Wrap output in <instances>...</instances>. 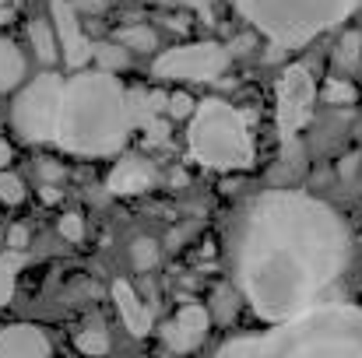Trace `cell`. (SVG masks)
I'll return each instance as SVG.
<instances>
[{
    "label": "cell",
    "mask_w": 362,
    "mask_h": 358,
    "mask_svg": "<svg viewBox=\"0 0 362 358\" xmlns=\"http://www.w3.org/2000/svg\"><path fill=\"white\" fill-rule=\"evenodd\" d=\"M349 263V232L324 204L296 190L253 201L240 242V285L260 320L285 323L334 285Z\"/></svg>",
    "instance_id": "cell-1"
},
{
    "label": "cell",
    "mask_w": 362,
    "mask_h": 358,
    "mask_svg": "<svg viewBox=\"0 0 362 358\" xmlns=\"http://www.w3.org/2000/svg\"><path fill=\"white\" fill-rule=\"evenodd\" d=\"M137 126L130 92L110 71H78L64 85L57 144L74 155H113Z\"/></svg>",
    "instance_id": "cell-2"
},
{
    "label": "cell",
    "mask_w": 362,
    "mask_h": 358,
    "mask_svg": "<svg viewBox=\"0 0 362 358\" xmlns=\"http://www.w3.org/2000/svg\"><path fill=\"white\" fill-rule=\"evenodd\" d=\"M215 358H362L359 306H310L260 338H236Z\"/></svg>",
    "instance_id": "cell-3"
},
{
    "label": "cell",
    "mask_w": 362,
    "mask_h": 358,
    "mask_svg": "<svg viewBox=\"0 0 362 358\" xmlns=\"http://www.w3.org/2000/svg\"><path fill=\"white\" fill-rule=\"evenodd\" d=\"M240 14L278 46H303L341 25L359 0H236Z\"/></svg>",
    "instance_id": "cell-4"
},
{
    "label": "cell",
    "mask_w": 362,
    "mask_h": 358,
    "mask_svg": "<svg viewBox=\"0 0 362 358\" xmlns=\"http://www.w3.org/2000/svg\"><path fill=\"white\" fill-rule=\"evenodd\" d=\"M190 155L208 169H246L253 162L250 126L236 106L204 99L190 119Z\"/></svg>",
    "instance_id": "cell-5"
},
{
    "label": "cell",
    "mask_w": 362,
    "mask_h": 358,
    "mask_svg": "<svg viewBox=\"0 0 362 358\" xmlns=\"http://www.w3.org/2000/svg\"><path fill=\"white\" fill-rule=\"evenodd\" d=\"M64 85L57 74H39L35 81H28L21 88V95L14 99L11 123L18 130L21 141L39 144V141H57V126H60V102H64Z\"/></svg>",
    "instance_id": "cell-6"
},
{
    "label": "cell",
    "mask_w": 362,
    "mask_h": 358,
    "mask_svg": "<svg viewBox=\"0 0 362 358\" xmlns=\"http://www.w3.org/2000/svg\"><path fill=\"white\" fill-rule=\"evenodd\" d=\"M229 67V49L222 42H190L165 49L155 60V78L165 81H211Z\"/></svg>",
    "instance_id": "cell-7"
},
{
    "label": "cell",
    "mask_w": 362,
    "mask_h": 358,
    "mask_svg": "<svg viewBox=\"0 0 362 358\" xmlns=\"http://www.w3.org/2000/svg\"><path fill=\"white\" fill-rule=\"evenodd\" d=\"M313 99H317V88H313L310 71L303 64L288 67L278 81V130H281V137H296L310 123Z\"/></svg>",
    "instance_id": "cell-8"
},
{
    "label": "cell",
    "mask_w": 362,
    "mask_h": 358,
    "mask_svg": "<svg viewBox=\"0 0 362 358\" xmlns=\"http://www.w3.org/2000/svg\"><path fill=\"white\" fill-rule=\"evenodd\" d=\"M49 21L57 28V42H60V53H64V64L71 71H81L92 56H95V46L85 39L81 32V21H78V7L71 0H53L49 4Z\"/></svg>",
    "instance_id": "cell-9"
},
{
    "label": "cell",
    "mask_w": 362,
    "mask_h": 358,
    "mask_svg": "<svg viewBox=\"0 0 362 358\" xmlns=\"http://www.w3.org/2000/svg\"><path fill=\"white\" fill-rule=\"evenodd\" d=\"M208 323H211V316L204 306H183L176 313V320H169V327H165V345L173 352H194L204 341Z\"/></svg>",
    "instance_id": "cell-10"
},
{
    "label": "cell",
    "mask_w": 362,
    "mask_h": 358,
    "mask_svg": "<svg viewBox=\"0 0 362 358\" xmlns=\"http://www.w3.org/2000/svg\"><path fill=\"white\" fill-rule=\"evenodd\" d=\"M0 358H49V341L32 323H14L0 330Z\"/></svg>",
    "instance_id": "cell-11"
},
{
    "label": "cell",
    "mask_w": 362,
    "mask_h": 358,
    "mask_svg": "<svg viewBox=\"0 0 362 358\" xmlns=\"http://www.w3.org/2000/svg\"><path fill=\"white\" fill-rule=\"evenodd\" d=\"M155 183V169L144 162V158H123L113 165V172H110V190L117 193V197H130V193H141V190H148Z\"/></svg>",
    "instance_id": "cell-12"
},
{
    "label": "cell",
    "mask_w": 362,
    "mask_h": 358,
    "mask_svg": "<svg viewBox=\"0 0 362 358\" xmlns=\"http://www.w3.org/2000/svg\"><path fill=\"white\" fill-rule=\"evenodd\" d=\"M113 302L120 306V316H123V323H127V330L134 338H144L148 327H151V313H148V306L137 299V292L127 281H113Z\"/></svg>",
    "instance_id": "cell-13"
},
{
    "label": "cell",
    "mask_w": 362,
    "mask_h": 358,
    "mask_svg": "<svg viewBox=\"0 0 362 358\" xmlns=\"http://www.w3.org/2000/svg\"><path fill=\"white\" fill-rule=\"evenodd\" d=\"M21 78H25V56H21V49L11 39L0 35V95L18 88Z\"/></svg>",
    "instance_id": "cell-14"
},
{
    "label": "cell",
    "mask_w": 362,
    "mask_h": 358,
    "mask_svg": "<svg viewBox=\"0 0 362 358\" xmlns=\"http://www.w3.org/2000/svg\"><path fill=\"white\" fill-rule=\"evenodd\" d=\"M28 39H32V46H35V53H39L42 64H53V60H57L60 42H57V28H53V21L35 18V21L28 25Z\"/></svg>",
    "instance_id": "cell-15"
},
{
    "label": "cell",
    "mask_w": 362,
    "mask_h": 358,
    "mask_svg": "<svg viewBox=\"0 0 362 358\" xmlns=\"http://www.w3.org/2000/svg\"><path fill=\"white\" fill-rule=\"evenodd\" d=\"M25 263V253H18V249H7L4 256H0V306H7L11 302V295H14V278H18V267Z\"/></svg>",
    "instance_id": "cell-16"
},
{
    "label": "cell",
    "mask_w": 362,
    "mask_h": 358,
    "mask_svg": "<svg viewBox=\"0 0 362 358\" xmlns=\"http://www.w3.org/2000/svg\"><path fill=\"white\" fill-rule=\"evenodd\" d=\"M117 42L130 53H148V49H155V32L148 25H127L117 32Z\"/></svg>",
    "instance_id": "cell-17"
},
{
    "label": "cell",
    "mask_w": 362,
    "mask_h": 358,
    "mask_svg": "<svg viewBox=\"0 0 362 358\" xmlns=\"http://www.w3.org/2000/svg\"><path fill=\"white\" fill-rule=\"evenodd\" d=\"M127 53L130 49H123L120 42H103V46H95V60L103 64V71H120V67H127Z\"/></svg>",
    "instance_id": "cell-18"
},
{
    "label": "cell",
    "mask_w": 362,
    "mask_h": 358,
    "mask_svg": "<svg viewBox=\"0 0 362 358\" xmlns=\"http://www.w3.org/2000/svg\"><path fill=\"white\" fill-rule=\"evenodd\" d=\"M324 102H331V106H349V102H356V88H352L345 78H331V81L324 85Z\"/></svg>",
    "instance_id": "cell-19"
},
{
    "label": "cell",
    "mask_w": 362,
    "mask_h": 358,
    "mask_svg": "<svg viewBox=\"0 0 362 358\" xmlns=\"http://www.w3.org/2000/svg\"><path fill=\"white\" fill-rule=\"evenodd\" d=\"M78 352H81V355H92V358L106 355V352H110V338H106L103 330H81V334H78Z\"/></svg>",
    "instance_id": "cell-20"
},
{
    "label": "cell",
    "mask_w": 362,
    "mask_h": 358,
    "mask_svg": "<svg viewBox=\"0 0 362 358\" xmlns=\"http://www.w3.org/2000/svg\"><path fill=\"white\" fill-rule=\"evenodd\" d=\"M0 201L4 204H21L25 201V183L18 176H11L7 169H0Z\"/></svg>",
    "instance_id": "cell-21"
},
{
    "label": "cell",
    "mask_w": 362,
    "mask_h": 358,
    "mask_svg": "<svg viewBox=\"0 0 362 358\" xmlns=\"http://www.w3.org/2000/svg\"><path fill=\"white\" fill-rule=\"evenodd\" d=\"M359 49H362V35L359 32H349L338 46V64L341 67H356L359 64Z\"/></svg>",
    "instance_id": "cell-22"
},
{
    "label": "cell",
    "mask_w": 362,
    "mask_h": 358,
    "mask_svg": "<svg viewBox=\"0 0 362 358\" xmlns=\"http://www.w3.org/2000/svg\"><path fill=\"white\" fill-rule=\"evenodd\" d=\"M134 263L137 267H151L155 263V242L151 239H137L134 242Z\"/></svg>",
    "instance_id": "cell-23"
},
{
    "label": "cell",
    "mask_w": 362,
    "mask_h": 358,
    "mask_svg": "<svg viewBox=\"0 0 362 358\" xmlns=\"http://www.w3.org/2000/svg\"><path fill=\"white\" fill-rule=\"evenodd\" d=\"M60 232H64V239H71V242H81L85 225H81L78 215H64V218H60Z\"/></svg>",
    "instance_id": "cell-24"
},
{
    "label": "cell",
    "mask_w": 362,
    "mask_h": 358,
    "mask_svg": "<svg viewBox=\"0 0 362 358\" xmlns=\"http://www.w3.org/2000/svg\"><path fill=\"white\" fill-rule=\"evenodd\" d=\"M190 106H194V102H190V95H183V92L169 99V113H173V117H187V113H190Z\"/></svg>",
    "instance_id": "cell-25"
},
{
    "label": "cell",
    "mask_w": 362,
    "mask_h": 358,
    "mask_svg": "<svg viewBox=\"0 0 362 358\" xmlns=\"http://www.w3.org/2000/svg\"><path fill=\"white\" fill-rule=\"evenodd\" d=\"M25 242H28V232H25L21 225H14V229L7 232V249H18V253H21V249H25Z\"/></svg>",
    "instance_id": "cell-26"
},
{
    "label": "cell",
    "mask_w": 362,
    "mask_h": 358,
    "mask_svg": "<svg viewBox=\"0 0 362 358\" xmlns=\"http://www.w3.org/2000/svg\"><path fill=\"white\" fill-rule=\"evenodd\" d=\"M78 11H85V14H99V11H106V4L110 0H71Z\"/></svg>",
    "instance_id": "cell-27"
},
{
    "label": "cell",
    "mask_w": 362,
    "mask_h": 358,
    "mask_svg": "<svg viewBox=\"0 0 362 358\" xmlns=\"http://www.w3.org/2000/svg\"><path fill=\"white\" fill-rule=\"evenodd\" d=\"M7 162H11V148L0 141V169H7Z\"/></svg>",
    "instance_id": "cell-28"
},
{
    "label": "cell",
    "mask_w": 362,
    "mask_h": 358,
    "mask_svg": "<svg viewBox=\"0 0 362 358\" xmlns=\"http://www.w3.org/2000/svg\"><path fill=\"white\" fill-rule=\"evenodd\" d=\"M165 4H187V7H201V4H211V0H165Z\"/></svg>",
    "instance_id": "cell-29"
}]
</instances>
